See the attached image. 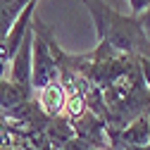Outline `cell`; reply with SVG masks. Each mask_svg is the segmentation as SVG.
<instances>
[{
    "label": "cell",
    "instance_id": "1",
    "mask_svg": "<svg viewBox=\"0 0 150 150\" xmlns=\"http://www.w3.org/2000/svg\"><path fill=\"white\" fill-rule=\"evenodd\" d=\"M83 5L88 7V14L93 17V24L98 31V43H107L115 52L134 55V57L150 50V41L145 38V33L138 24V17L119 14L105 0H83Z\"/></svg>",
    "mask_w": 150,
    "mask_h": 150
},
{
    "label": "cell",
    "instance_id": "2",
    "mask_svg": "<svg viewBox=\"0 0 150 150\" xmlns=\"http://www.w3.org/2000/svg\"><path fill=\"white\" fill-rule=\"evenodd\" d=\"M60 76V64L55 57L52 48L48 45L45 36L36 29V41H33V64H31V88H45L50 83H57Z\"/></svg>",
    "mask_w": 150,
    "mask_h": 150
},
{
    "label": "cell",
    "instance_id": "3",
    "mask_svg": "<svg viewBox=\"0 0 150 150\" xmlns=\"http://www.w3.org/2000/svg\"><path fill=\"white\" fill-rule=\"evenodd\" d=\"M33 41H36V29L31 26L29 33L24 36L22 45L17 48L14 57L10 62V69H12V81L19 83V86H29L31 88V64H33Z\"/></svg>",
    "mask_w": 150,
    "mask_h": 150
},
{
    "label": "cell",
    "instance_id": "4",
    "mask_svg": "<svg viewBox=\"0 0 150 150\" xmlns=\"http://www.w3.org/2000/svg\"><path fill=\"white\" fill-rule=\"evenodd\" d=\"M31 100V88L29 86H19L14 81H3L0 79V107H22L29 105Z\"/></svg>",
    "mask_w": 150,
    "mask_h": 150
},
{
    "label": "cell",
    "instance_id": "5",
    "mask_svg": "<svg viewBox=\"0 0 150 150\" xmlns=\"http://www.w3.org/2000/svg\"><path fill=\"white\" fill-rule=\"evenodd\" d=\"M64 100H67V93L60 83H50L45 88L38 91V105L43 107L45 115L55 117V115H60L62 107H64Z\"/></svg>",
    "mask_w": 150,
    "mask_h": 150
},
{
    "label": "cell",
    "instance_id": "6",
    "mask_svg": "<svg viewBox=\"0 0 150 150\" xmlns=\"http://www.w3.org/2000/svg\"><path fill=\"white\" fill-rule=\"evenodd\" d=\"M122 141L129 145V148H136V145H148L150 143V117L148 115H141L131 122L124 134H122Z\"/></svg>",
    "mask_w": 150,
    "mask_h": 150
},
{
    "label": "cell",
    "instance_id": "7",
    "mask_svg": "<svg viewBox=\"0 0 150 150\" xmlns=\"http://www.w3.org/2000/svg\"><path fill=\"white\" fill-rule=\"evenodd\" d=\"M22 12L14 10V0H0V48L5 45L7 36H10V29L12 24L17 22V17Z\"/></svg>",
    "mask_w": 150,
    "mask_h": 150
},
{
    "label": "cell",
    "instance_id": "8",
    "mask_svg": "<svg viewBox=\"0 0 150 150\" xmlns=\"http://www.w3.org/2000/svg\"><path fill=\"white\" fill-rule=\"evenodd\" d=\"M136 62H138L141 79H143V83H145V86H148V91H150V50L141 52L138 57H136Z\"/></svg>",
    "mask_w": 150,
    "mask_h": 150
},
{
    "label": "cell",
    "instance_id": "9",
    "mask_svg": "<svg viewBox=\"0 0 150 150\" xmlns=\"http://www.w3.org/2000/svg\"><path fill=\"white\" fill-rule=\"evenodd\" d=\"M148 5H150V0H129V14L138 17L148 10Z\"/></svg>",
    "mask_w": 150,
    "mask_h": 150
},
{
    "label": "cell",
    "instance_id": "10",
    "mask_svg": "<svg viewBox=\"0 0 150 150\" xmlns=\"http://www.w3.org/2000/svg\"><path fill=\"white\" fill-rule=\"evenodd\" d=\"M138 24H141V29L145 33V38L150 41V5H148V10L143 14H138Z\"/></svg>",
    "mask_w": 150,
    "mask_h": 150
},
{
    "label": "cell",
    "instance_id": "11",
    "mask_svg": "<svg viewBox=\"0 0 150 150\" xmlns=\"http://www.w3.org/2000/svg\"><path fill=\"white\" fill-rule=\"evenodd\" d=\"M129 150H150V143H148V145H136V148H129Z\"/></svg>",
    "mask_w": 150,
    "mask_h": 150
},
{
    "label": "cell",
    "instance_id": "12",
    "mask_svg": "<svg viewBox=\"0 0 150 150\" xmlns=\"http://www.w3.org/2000/svg\"><path fill=\"white\" fill-rule=\"evenodd\" d=\"M148 117H150V112H148Z\"/></svg>",
    "mask_w": 150,
    "mask_h": 150
}]
</instances>
